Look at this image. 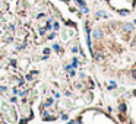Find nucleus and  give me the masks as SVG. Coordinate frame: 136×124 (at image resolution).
<instances>
[{"label":"nucleus","instance_id":"1","mask_svg":"<svg viewBox=\"0 0 136 124\" xmlns=\"http://www.w3.org/2000/svg\"><path fill=\"white\" fill-rule=\"evenodd\" d=\"M121 29H123L126 34H132L133 31H135V25H133V23H129V22H125V23L121 25Z\"/></svg>","mask_w":136,"mask_h":124},{"label":"nucleus","instance_id":"2","mask_svg":"<svg viewBox=\"0 0 136 124\" xmlns=\"http://www.w3.org/2000/svg\"><path fill=\"white\" fill-rule=\"evenodd\" d=\"M92 36L95 38L97 41H99V40H103V36H104V32H103V29L101 28H95L94 31H92Z\"/></svg>","mask_w":136,"mask_h":124},{"label":"nucleus","instance_id":"3","mask_svg":"<svg viewBox=\"0 0 136 124\" xmlns=\"http://www.w3.org/2000/svg\"><path fill=\"white\" fill-rule=\"evenodd\" d=\"M95 18H97V19H99V18H107V13H105L104 10H98V12L95 13Z\"/></svg>","mask_w":136,"mask_h":124},{"label":"nucleus","instance_id":"4","mask_svg":"<svg viewBox=\"0 0 136 124\" xmlns=\"http://www.w3.org/2000/svg\"><path fill=\"white\" fill-rule=\"evenodd\" d=\"M126 109H127L126 104L125 102H120V105H119V113H126Z\"/></svg>","mask_w":136,"mask_h":124},{"label":"nucleus","instance_id":"5","mask_svg":"<svg viewBox=\"0 0 136 124\" xmlns=\"http://www.w3.org/2000/svg\"><path fill=\"white\" fill-rule=\"evenodd\" d=\"M53 102H54V99H51V98H48L47 101H45L44 104H43V107H44V108H47V107H51V105H53Z\"/></svg>","mask_w":136,"mask_h":124},{"label":"nucleus","instance_id":"6","mask_svg":"<svg viewBox=\"0 0 136 124\" xmlns=\"http://www.w3.org/2000/svg\"><path fill=\"white\" fill-rule=\"evenodd\" d=\"M92 57L95 58L97 61H103V55H101V53H94V55H92Z\"/></svg>","mask_w":136,"mask_h":124},{"label":"nucleus","instance_id":"7","mask_svg":"<svg viewBox=\"0 0 136 124\" xmlns=\"http://www.w3.org/2000/svg\"><path fill=\"white\" fill-rule=\"evenodd\" d=\"M73 2H75V3H76L79 7H85V6H86V3H85L84 0H73Z\"/></svg>","mask_w":136,"mask_h":124},{"label":"nucleus","instance_id":"8","mask_svg":"<svg viewBox=\"0 0 136 124\" xmlns=\"http://www.w3.org/2000/svg\"><path fill=\"white\" fill-rule=\"evenodd\" d=\"M119 15H120V16H127L129 10H126V9H121V10H119Z\"/></svg>","mask_w":136,"mask_h":124},{"label":"nucleus","instance_id":"9","mask_svg":"<svg viewBox=\"0 0 136 124\" xmlns=\"http://www.w3.org/2000/svg\"><path fill=\"white\" fill-rule=\"evenodd\" d=\"M60 29V23L59 22H54V23H53V31H59Z\"/></svg>","mask_w":136,"mask_h":124},{"label":"nucleus","instance_id":"10","mask_svg":"<svg viewBox=\"0 0 136 124\" xmlns=\"http://www.w3.org/2000/svg\"><path fill=\"white\" fill-rule=\"evenodd\" d=\"M26 94H28V91H26L25 88H22V89H21V92H19V95H21V96H25Z\"/></svg>","mask_w":136,"mask_h":124},{"label":"nucleus","instance_id":"11","mask_svg":"<svg viewBox=\"0 0 136 124\" xmlns=\"http://www.w3.org/2000/svg\"><path fill=\"white\" fill-rule=\"evenodd\" d=\"M88 12H89V9H88L86 6H85V7H81V13H88Z\"/></svg>","mask_w":136,"mask_h":124},{"label":"nucleus","instance_id":"12","mask_svg":"<svg viewBox=\"0 0 136 124\" xmlns=\"http://www.w3.org/2000/svg\"><path fill=\"white\" fill-rule=\"evenodd\" d=\"M38 32H40V35H45L47 29H45V28H40V31H38Z\"/></svg>","mask_w":136,"mask_h":124},{"label":"nucleus","instance_id":"13","mask_svg":"<svg viewBox=\"0 0 136 124\" xmlns=\"http://www.w3.org/2000/svg\"><path fill=\"white\" fill-rule=\"evenodd\" d=\"M53 50H54V51H60V47H59V44H54V45H53Z\"/></svg>","mask_w":136,"mask_h":124},{"label":"nucleus","instance_id":"14","mask_svg":"<svg viewBox=\"0 0 136 124\" xmlns=\"http://www.w3.org/2000/svg\"><path fill=\"white\" fill-rule=\"evenodd\" d=\"M6 3H0V10H2V9H3V10H6Z\"/></svg>","mask_w":136,"mask_h":124},{"label":"nucleus","instance_id":"15","mask_svg":"<svg viewBox=\"0 0 136 124\" xmlns=\"http://www.w3.org/2000/svg\"><path fill=\"white\" fill-rule=\"evenodd\" d=\"M9 29H10L12 32H15V29H16V26L13 25V23H12V25H9Z\"/></svg>","mask_w":136,"mask_h":124},{"label":"nucleus","instance_id":"16","mask_svg":"<svg viewBox=\"0 0 136 124\" xmlns=\"http://www.w3.org/2000/svg\"><path fill=\"white\" fill-rule=\"evenodd\" d=\"M26 80H29V82H31V80H34V77H32V75H26Z\"/></svg>","mask_w":136,"mask_h":124},{"label":"nucleus","instance_id":"17","mask_svg":"<svg viewBox=\"0 0 136 124\" xmlns=\"http://www.w3.org/2000/svg\"><path fill=\"white\" fill-rule=\"evenodd\" d=\"M54 36H56V32H51V34H50V35H48V40H53Z\"/></svg>","mask_w":136,"mask_h":124},{"label":"nucleus","instance_id":"18","mask_svg":"<svg viewBox=\"0 0 136 124\" xmlns=\"http://www.w3.org/2000/svg\"><path fill=\"white\" fill-rule=\"evenodd\" d=\"M64 69H66V70H67V72H69V70H70V69H72V64H66V66H64Z\"/></svg>","mask_w":136,"mask_h":124},{"label":"nucleus","instance_id":"19","mask_svg":"<svg viewBox=\"0 0 136 124\" xmlns=\"http://www.w3.org/2000/svg\"><path fill=\"white\" fill-rule=\"evenodd\" d=\"M44 16H45L44 13H38V15H37V19H41V18H44Z\"/></svg>","mask_w":136,"mask_h":124},{"label":"nucleus","instance_id":"20","mask_svg":"<svg viewBox=\"0 0 136 124\" xmlns=\"http://www.w3.org/2000/svg\"><path fill=\"white\" fill-rule=\"evenodd\" d=\"M132 77H133V79L136 80V69H135V70H133V72H132Z\"/></svg>","mask_w":136,"mask_h":124},{"label":"nucleus","instance_id":"21","mask_svg":"<svg viewBox=\"0 0 136 124\" xmlns=\"http://www.w3.org/2000/svg\"><path fill=\"white\" fill-rule=\"evenodd\" d=\"M44 54H45V55L50 54V48H45V50H44Z\"/></svg>","mask_w":136,"mask_h":124},{"label":"nucleus","instance_id":"22","mask_svg":"<svg viewBox=\"0 0 136 124\" xmlns=\"http://www.w3.org/2000/svg\"><path fill=\"white\" fill-rule=\"evenodd\" d=\"M69 73H70V76H72V77H73V76H75V75H76V73H75V72H73V70H69Z\"/></svg>","mask_w":136,"mask_h":124},{"label":"nucleus","instance_id":"23","mask_svg":"<svg viewBox=\"0 0 136 124\" xmlns=\"http://www.w3.org/2000/svg\"><path fill=\"white\" fill-rule=\"evenodd\" d=\"M10 102H12V104H13V102H16V98H15V96H12V98H10Z\"/></svg>","mask_w":136,"mask_h":124},{"label":"nucleus","instance_id":"24","mask_svg":"<svg viewBox=\"0 0 136 124\" xmlns=\"http://www.w3.org/2000/svg\"><path fill=\"white\" fill-rule=\"evenodd\" d=\"M72 53H78V47H73V48H72Z\"/></svg>","mask_w":136,"mask_h":124},{"label":"nucleus","instance_id":"25","mask_svg":"<svg viewBox=\"0 0 136 124\" xmlns=\"http://www.w3.org/2000/svg\"><path fill=\"white\" fill-rule=\"evenodd\" d=\"M10 66H16V60H12V61H10Z\"/></svg>","mask_w":136,"mask_h":124},{"label":"nucleus","instance_id":"26","mask_svg":"<svg viewBox=\"0 0 136 124\" xmlns=\"http://www.w3.org/2000/svg\"><path fill=\"white\" fill-rule=\"evenodd\" d=\"M75 123H76V121H73V120H72V121H69L67 124H75Z\"/></svg>","mask_w":136,"mask_h":124},{"label":"nucleus","instance_id":"27","mask_svg":"<svg viewBox=\"0 0 136 124\" xmlns=\"http://www.w3.org/2000/svg\"><path fill=\"white\" fill-rule=\"evenodd\" d=\"M133 45H136V38H133Z\"/></svg>","mask_w":136,"mask_h":124},{"label":"nucleus","instance_id":"28","mask_svg":"<svg viewBox=\"0 0 136 124\" xmlns=\"http://www.w3.org/2000/svg\"><path fill=\"white\" fill-rule=\"evenodd\" d=\"M133 25H136V19H135V21H133Z\"/></svg>","mask_w":136,"mask_h":124},{"label":"nucleus","instance_id":"29","mask_svg":"<svg viewBox=\"0 0 136 124\" xmlns=\"http://www.w3.org/2000/svg\"><path fill=\"white\" fill-rule=\"evenodd\" d=\"M104 2H107V3H108V2H110V0H104Z\"/></svg>","mask_w":136,"mask_h":124},{"label":"nucleus","instance_id":"30","mask_svg":"<svg viewBox=\"0 0 136 124\" xmlns=\"http://www.w3.org/2000/svg\"><path fill=\"white\" fill-rule=\"evenodd\" d=\"M78 124H82V123H81V121H78Z\"/></svg>","mask_w":136,"mask_h":124},{"label":"nucleus","instance_id":"31","mask_svg":"<svg viewBox=\"0 0 136 124\" xmlns=\"http://www.w3.org/2000/svg\"><path fill=\"white\" fill-rule=\"evenodd\" d=\"M129 124H133V123H129Z\"/></svg>","mask_w":136,"mask_h":124}]
</instances>
